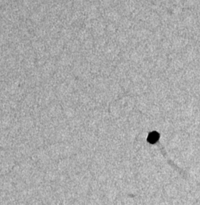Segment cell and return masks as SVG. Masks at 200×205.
<instances>
[{
    "label": "cell",
    "instance_id": "cell-1",
    "mask_svg": "<svg viewBox=\"0 0 200 205\" xmlns=\"http://www.w3.org/2000/svg\"><path fill=\"white\" fill-rule=\"evenodd\" d=\"M159 139V134L156 131H153L150 133L147 138V141L152 144H154L157 142Z\"/></svg>",
    "mask_w": 200,
    "mask_h": 205
}]
</instances>
